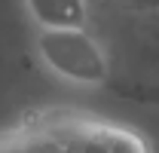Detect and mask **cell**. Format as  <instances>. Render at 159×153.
<instances>
[{
    "label": "cell",
    "instance_id": "7a4b0ae2",
    "mask_svg": "<svg viewBox=\"0 0 159 153\" xmlns=\"http://www.w3.org/2000/svg\"><path fill=\"white\" fill-rule=\"evenodd\" d=\"M37 55L40 61L55 76L83 86V89H98L107 83L110 64L101 49V43L86 28L74 31H37Z\"/></svg>",
    "mask_w": 159,
    "mask_h": 153
},
{
    "label": "cell",
    "instance_id": "277c9868",
    "mask_svg": "<svg viewBox=\"0 0 159 153\" xmlns=\"http://www.w3.org/2000/svg\"><path fill=\"white\" fill-rule=\"evenodd\" d=\"M0 153H58V144L37 116H31L28 123L0 135Z\"/></svg>",
    "mask_w": 159,
    "mask_h": 153
},
{
    "label": "cell",
    "instance_id": "6da1fadb",
    "mask_svg": "<svg viewBox=\"0 0 159 153\" xmlns=\"http://www.w3.org/2000/svg\"><path fill=\"white\" fill-rule=\"evenodd\" d=\"M37 119L55 138L58 153H153L138 129L95 114L55 110L40 114Z\"/></svg>",
    "mask_w": 159,
    "mask_h": 153
},
{
    "label": "cell",
    "instance_id": "3957f363",
    "mask_svg": "<svg viewBox=\"0 0 159 153\" xmlns=\"http://www.w3.org/2000/svg\"><path fill=\"white\" fill-rule=\"evenodd\" d=\"M25 3L40 31H74L86 28L89 21L86 0H25Z\"/></svg>",
    "mask_w": 159,
    "mask_h": 153
}]
</instances>
